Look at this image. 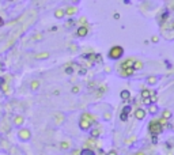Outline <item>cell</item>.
<instances>
[{"label":"cell","instance_id":"1","mask_svg":"<svg viewBox=\"0 0 174 155\" xmlns=\"http://www.w3.org/2000/svg\"><path fill=\"white\" fill-rule=\"evenodd\" d=\"M135 64H136V61H135L133 59H128V60H125V61L120 65V71H121L125 76H130V75L136 71V69H135Z\"/></svg>","mask_w":174,"mask_h":155},{"label":"cell","instance_id":"2","mask_svg":"<svg viewBox=\"0 0 174 155\" xmlns=\"http://www.w3.org/2000/svg\"><path fill=\"white\" fill-rule=\"evenodd\" d=\"M162 125H161V123L158 121V120H152L151 123H150V125H148V131H150V133L152 135V136L155 137L156 135H159L162 132Z\"/></svg>","mask_w":174,"mask_h":155},{"label":"cell","instance_id":"3","mask_svg":"<svg viewBox=\"0 0 174 155\" xmlns=\"http://www.w3.org/2000/svg\"><path fill=\"white\" fill-rule=\"evenodd\" d=\"M123 55H124V48L123 46H113L112 49L109 50V57L113 59V60H118Z\"/></svg>","mask_w":174,"mask_h":155},{"label":"cell","instance_id":"4","mask_svg":"<svg viewBox=\"0 0 174 155\" xmlns=\"http://www.w3.org/2000/svg\"><path fill=\"white\" fill-rule=\"evenodd\" d=\"M129 112H130V106L127 105L124 109H123V112H121V120H123V121H127V118H128V114H129Z\"/></svg>","mask_w":174,"mask_h":155},{"label":"cell","instance_id":"5","mask_svg":"<svg viewBox=\"0 0 174 155\" xmlns=\"http://www.w3.org/2000/svg\"><path fill=\"white\" fill-rule=\"evenodd\" d=\"M19 137H20V139H23V140H26V139H29V137H30V131H27V129H22L20 132H19Z\"/></svg>","mask_w":174,"mask_h":155},{"label":"cell","instance_id":"6","mask_svg":"<svg viewBox=\"0 0 174 155\" xmlns=\"http://www.w3.org/2000/svg\"><path fill=\"white\" fill-rule=\"evenodd\" d=\"M87 34V27L86 26H80L79 29H78V36L79 37H84Z\"/></svg>","mask_w":174,"mask_h":155},{"label":"cell","instance_id":"7","mask_svg":"<svg viewBox=\"0 0 174 155\" xmlns=\"http://www.w3.org/2000/svg\"><path fill=\"white\" fill-rule=\"evenodd\" d=\"M79 125H80L82 129H88V128H90V123H88V121H86V120H83V118H80Z\"/></svg>","mask_w":174,"mask_h":155},{"label":"cell","instance_id":"8","mask_svg":"<svg viewBox=\"0 0 174 155\" xmlns=\"http://www.w3.org/2000/svg\"><path fill=\"white\" fill-rule=\"evenodd\" d=\"M121 98H123V101H129L130 93L128 90H123V91H121Z\"/></svg>","mask_w":174,"mask_h":155},{"label":"cell","instance_id":"9","mask_svg":"<svg viewBox=\"0 0 174 155\" xmlns=\"http://www.w3.org/2000/svg\"><path fill=\"white\" fill-rule=\"evenodd\" d=\"M144 116H146V112H144L143 109H137V110H136V118H139V120H143Z\"/></svg>","mask_w":174,"mask_h":155},{"label":"cell","instance_id":"10","mask_svg":"<svg viewBox=\"0 0 174 155\" xmlns=\"http://www.w3.org/2000/svg\"><path fill=\"white\" fill-rule=\"evenodd\" d=\"M80 155H95V152L90 148H84V150H82L80 151Z\"/></svg>","mask_w":174,"mask_h":155},{"label":"cell","instance_id":"11","mask_svg":"<svg viewBox=\"0 0 174 155\" xmlns=\"http://www.w3.org/2000/svg\"><path fill=\"white\" fill-rule=\"evenodd\" d=\"M82 118H83V120H86V121H88V123L94 121V117L91 116V114H88V113H84V114L82 116Z\"/></svg>","mask_w":174,"mask_h":155},{"label":"cell","instance_id":"12","mask_svg":"<svg viewBox=\"0 0 174 155\" xmlns=\"http://www.w3.org/2000/svg\"><path fill=\"white\" fill-rule=\"evenodd\" d=\"M30 87H31V90H37L38 87H40V82L33 80L31 82V84H30Z\"/></svg>","mask_w":174,"mask_h":155},{"label":"cell","instance_id":"13","mask_svg":"<svg viewBox=\"0 0 174 155\" xmlns=\"http://www.w3.org/2000/svg\"><path fill=\"white\" fill-rule=\"evenodd\" d=\"M64 14H65V11H63V10H57L56 13H55V15H56V18H63V16H64Z\"/></svg>","mask_w":174,"mask_h":155},{"label":"cell","instance_id":"14","mask_svg":"<svg viewBox=\"0 0 174 155\" xmlns=\"http://www.w3.org/2000/svg\"><path fill=\"white\" fill-rule=\"evenodd\" d=\"M65 74H74V64L65 67Z\"/></svg>","mask_w":174,"mask_h":155},{"label":"cell","instance_id":"15","mask_svg":"<svg viewBox=\"0 0 174 155\" xmlns=\"http://www.w3.org/2000/svg\"><path fill=\"white\" fill-rule=\"evenodd\" d=\"M14 123L16 125H20L22 123H23V117H15L14 118Z\"/></svg>","mask_w":174,"mask_h":155},{"label":"cell","instance_id":"16","mask_svg":"<svg viewBox=\"0 0 174 155\" xmlns=\"http://www.w3.org/2000/svg\"><path fill=\"white\" fill-rule=\"evenodd\" d=\"M170 116H171V112H170V110H165V112H163V118H166V120H167Z\"/></svg>","mask_w":174,"mask_h":155},{"label":"cell","instance_id":"17","mask_svg":"<svg viewBox=\"0 0 174 155\" xmlns=\"http://www.w3.org/2000/svg\"><path fill=\"white\" fill-rule=\"evenodd\" d=\"M147 82H148L150 84H154V83L156 82V78H155V76H151V78H148V79H147Z\"/></svg>","mask_w":174,"mask_h":155},{"label":"cell","instance_id":"18","mask_svg":"<svg viewBox=\"0 0 174 155\" xmlns=\"http://www.w3.org/2000/svg\"><path fill=\"white\" fill-rule=\"evenodd\" d=\"M65 13L68 14V15H72V14L75 13V8H71V7H69V8H67V10H65Z\"/></svg>","mask_w":174,"mask_h":155},{"label":"cell","instance_id":"19","mask_svg":"<svg viewBox=\"0 0 174 155\" xmlns=\"http://www.w3.org/2000/svg\"><path fill=\"white\" fill-rule=\"evenodd\" d=\"M91 135H93L94 137H97L98 135H100V129H94L93 132H91Z\"/></svg>","mask_w":174,"mask_h":155},{"label":"cell","instance_id":"20","mask_svg":"<svg viewBox=\"0 0 174 155\" xmlns=\"http://www.w3.org/2000/svg\"><path fill=\"white\" fill-rule=\"evenodd\" d=\"M72 93H75V94L79 93V87H78V86H74V87H72Z\"/></svg>","mask_w":174,"mask_h":155},{"label":"cell","instance_id":"21","mask_svg":"<svg viewBox=\"0 0 174 155\" xmlns=\"http://www.w3.org/2000/svg\"><path fill=\"white\" fill-rule=\"evenodd\" d=\"M150 112H151V113H155L156 112V106L155 105L151 106V108H150Z\"/></svg>","mask_w":174,"mask_h":155},{"label":"cell","instance_id":"22","mask_svg":"<svg viewBox=\"0 0 174 155\" xmlns=\"http://www.w3.org/2000/svg\"><path fill=\"white\" fill-rule=\"evenodd\" d=\"M48 53H41V55H37V59H41V57H46Z\"/></svg>","mask_w":174,"mask_h":155},{"label":"cell","instance_id":"23","mask_svg":"<svg viewBox=\"0 0 174 155\" xmlns=\"http://www.w3.org/2000/svg\"><path fill=\"white\" fill-rule=\"evenodd\" d=\"M61 147H63V148H67V147H68V143H67V142H63L61 143Z\"/></svg>","mask_w":174,"mask_h":155},{"label":"cell","instance_id":"24","mask_svg":"<svg viewBox=\"0 0 174 155\" xmlns=\"http://www.w3.org/2000/svg\"><path fill=\"white\" fill-rule=\"evenodd\" d=\"M107 155H117V152H116L114 150H112V151H109V154Z\"/></svg>","mask_w":174,"mask_h":155},{"label":"cell","instance_id":"25","mask_svg":"<svg viewBox=\"0 0 174 155\" xmlns=\"http://www.w3.org/2000/svg\"><path fill=\"white\" fill-rule=\"evenodd\" d=\"M1 88H3V91H7V90H8V87H7V84H3V86H1Z\"/></svg>","mask_w":174,"mask_h":155},{"label":"cell","instance_id":"26","mask_svg":"<svg viewBox=\"0 0 174 155\" xmlns=\"http://www.w3.org/2000/svg\"><path fill=\"white\" fill-rule=\"evenodd\" d=\"M114 19H120V14H114Z\"/></svg>","mask_w":174,"mask_h":155},{"label":"cell","instance_id":"27","mask_svg":"<svg viewBox=\"0 0 174 155\" xmlns=\"http://www.w3.org/2000/svg\"><path fill=\"white\" fill-rule=\"evenodd\" d=\"M152 41H154V42H156V41H158V37H155V36H154V37H152Z\"/></svg>","mask_w":174,"mask_h":155},{"label":"cell","instance_id":"28","mask_svg":"<svg viewBox=\"0 0 174 155\" xmlns=\"http://www.w3.org/2000/svg\"><path fill=\"white\" fill-rule=\"evenodd\" d=\"M3 23H4V20H3V19L0 18V26H3Z\"/></svg>","mask_w":174,"mask_h":155},{"label":"cell","instance_id":"29","mask_svg":"<svg viewBox=\"0 0 174 155\" xmlns=\"http://www.w3.org/2000/svg\"><path fill=\"white\" fill-rule=\"evenodd\" d=\"M3 82H4V79H3V78H0V84H1Z\"/></svg>","mask_w":174,"mask_h":155},{"label":"cell","instance_id":"30","mask_svg":"<svg viewBox=\"0 0 174 155\" xmlns=\"http://www.w3.org/2000/svg\"><path fill=\"white\" fill-rule=\"evenodd\" d=\"M136 155H144V154H143V152H137Z\"/></svg>","mask_w":174,"mask_h":155},{"label":"cell","instance_id":"31","mask_svg":"<svg viewBox=\"0 0 174 155\" xmlns=\"http://www.w3.org/2000/svg\"><path fill=\"white\" fill-rule=\"evenodd\" d=\"M173 29H174V23H173Z\"/></svg>","mask_w":174,"mask_h":155}]
</instances>
